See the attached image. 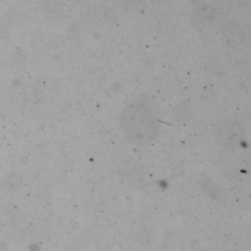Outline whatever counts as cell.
<instances>
[{
  "label": "cell",
  "mask_w": 251,
  "mask_h": 251,
  "mask_svg": "<svg viewBox=\"0 0 251 251\" xmlns=\"http://www.w3.org/2000/svg\"><path fill=\"white\" fill-rule=\"evenodd\" d=\"M120 126L127 141L146 145L159 132L160 124L153 111L141 103L127 105L120 117Z\"/></svg>",
  "instance_id": "6da1fadb"
},
{
  "label": "cell",
  "mask_w": 251,
  "mask_h": 251,
  "mask_svg": "<svg viewBox=\"0 0 251 251\" xmlns=\"http://www.w3.org/2000/svg\"><path fill=\"white\" fill-rule=\"evenodd\" d=\"M243 128L237 122H226L219 130V136L223 143L226 146L235 145V142L239 141V138L243 135Z\"/></svg>",
  "instance_id": "7a4b0ae2"
}]
</instances>
